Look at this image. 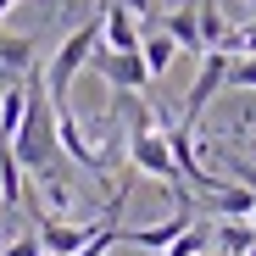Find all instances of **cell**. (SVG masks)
<instances>
[{"label": "cell", "mask_w": 256, "mask_h": 256, "mask_svg": "<svg viewBox=\"0 0 256 256\" xmlns=\"http://www.w3.org/2000/svg\"><path fill=\"white\" fill-rule=\"evenodd\" d=\"M12 6H17V0H0V17H6V12H12Z\"/></svg>", "instance_id": "16"}, {"label": "cell", "mask_w": 256, "mask_h": 256, "mask_svg": "<svg viewBox=\"0 0 256 256\" xmlns=\"http://www.w3.org/2000/svg\"><path fill=\"white\" fill-rule=\"evenodd\" d=\"M140 50H145V67H150V78H162L167 67H173V56H178V39L162 28V34H145V39H140Z\"/></svg>", "instance_id": "9"}, {"label": "cell", "mask_w": 256, "mask_h": 256, "mask_svg": "<svg viewBox=\"0 0 256 256\" xmlns=\"http://www.w3.org/2000/svg\"><path fill=\"white\" fill-rule=\"evenodd\" d=\"M90 62L100 67V78L112 84V90H145V84H156L150 67H145V50H112L106 39H100Z\"/></svg>", "instance_id": "3"}, {"label": "cell", "mask_w": 256, "mask_h": 256, "mask_svg": "<svg viewBox=\"0 0 256 256\" xmlns=\"http://www.w3.org/2000/svg\"><path fill=\"white\" fill-rule=\"evenodd\" d=\"M228 50H200V72H195V84H190V95H184V112H178V122L184 128H195L200 117H206V106H212V95L218 90H228Z\"/></svg>", "instance_id": "2"}, {"label": "cell", "mask_w": 256, "mask_h": 256, "mask_svg": "<svg viewBox=\"0 0 256 256\" xmlns=\"http://www.w3.org/2000/svg\"><path fill=\"white\" fill-rule=\"evenodd\" d=\"M206 200L218 206L223 218H250V200H256V190H245V184H228V178H223V184L212 190Z\"/></svg>", "instance_id": "10"}, {"label": "cell", "mask_w": 256, "mask_h": 256, "mask_svg": "<svg viewBox=\"0 0 256 256\" xmlns=\"http://www.w3.org/2000/svg\"><path fill=\"white\" fill-rule=\"evenodd\" d=\"M228 90H256V50H240L228 62Z\"/></svg>", "instance_id": "13"}, {"label": "cell", "mask_w": 256, "mask_h": 256, "mask_svg": "<svg viewBox=\"0 0 256 256\" xmlns=\"http://www.w3.org/2000/svg\"><path fill=\"white\" fill-rule=\"evenodd\" d=\"M95 45H100V17H90L84 28H72L67 39H62V50L50 56V67H45V84H50V100H67L72 95V78H78V67L95 56Z\"/></svg>", "instance_id": "1"}, {"label": "cell", "mask_w": 256, "mask_h": 256, "mask_svg": "<svg viewBox=\"0 0 256 256\" xmlns=\"http://www.w3.org/2000/svg\"><path fill=\"white\" fill-rule=\"evenodd\" d=\"M195 17H200V39H206V50H218L223 45V34H228V17L218 0H195Z\"/></svg>", "instance_id": "11"}, {"label": "cell", "mask_w": 256, "mask_h": 256, "mask_svg": "<svg viewBox=\"0 0 256 256\" xmlns=\"http://www.w3.org/2000/svg\"><path fill=\"white\" fill-rule=\"evenodd\" d=\"M22 112H28V78L12 84V90H0V140H12L22 128Z\"/></svg>", "instance_id": "8"}, {"label": "cell", "mask_w": 256, "mask_h": 256, "mask_svg": "<svg viewBox=\"0 0 256 256\" xmlns=\"http://www.w3.org/2000/svg\"><path fill=\"white\" fill-rule=\"evenodd\" d=\"M122 6L134 12V17H150V6H156V0H122Z\"/></svg>", "instance_id": "15"}, {"label": "cell", "mask_w": 256, "mask_h": 256, "mask_svg": "<svg viewBox=\"0 0 256 256\" xmlns=\"http://www.w3.org/2000/svg\"><path fill=\"white\" fill-rule=\"evenodd\" d=\"M218 245H223V256H245V250L256 245V223H245V218H228V223L218 228Z\"/></svg>", "instance_id": "12"}, {"label": "cell", "mask_w": 256, "mask_h": 256, "mask_svg": "<svg viewBox=\"0 0 256 256\" xmlns=\"http://www.w3.org/2000/svg\"><path fill=\"white\" fill-rule=\"evenodd\" d=\"M167 34H173V39H178V50H190V56H200V50H206V39H200V17H195V0H190L184 12L167 17Z\"/></svg>", "instance_id": "7"}, {"label": "cell", "mask_w": 256, "mask_h": 256, "mask_svg": "<svg viewBox=\"0 0 256 256\" xmlns=\"http://www.w3.org/2000/svg\"><path fill=\"white\" fill-rule=\"evenodd\" d=\"M0 206H6V212L28 206V167L17 162L12 140H0Z\"/></svg>", "instance_id": "5"}, {"label": "cell", "mask_w": 256, "mask_h": 256, "mask_svg": "<svg viewBox=\"0 0 256 256\" xmlns=\"http://www.w3.org/2000/svg\"><path fill=\"white\" fill-rule=\"evenodd\" d=\"M34 50H39V39H28V34H0V72H28V67H34Z\"/></svg>", "instance_id": "6"}, {"label": "cell", "mask_w": 256, "mask_h": 256, "mask_svg": "<svg viewBox=\"0 0 256 256\" xmlns=\"http://www.w3.org/2000/svg\"><path fill=\"white\" fill-rule=\"evenodd\" d=\"M39 256H62V250H39Z\"/></svg>", "instance_id": "17"}, {"label": "cell", "mask_w": 256, "mask_h": 256, "mask_svg": "<svg viewBox=\"0 0 256 256\" xmlns=\"http://www.w3.org/2000/svg\"><path fill=\"white\" fill-rule=\"evenodd\" d=\"M190 223H195V212L173 206V218H162V223H150V228H122V240H128V245H140V250H167Z\"/></svg>", "instance_id": "4"}, {"label": "cell", "mask_w": 256, "mask_h": 256, "mask_svg": "<svg viewBox=\"0 0 256 256\" xmlns=\"http://www.w3.org/2000/svg\"><path fill=\"white\" fill-rule=\"evenodd\" d=\"M45 245H39V234L28 228V234H6V245H0V256H39Z\"/></svg>", "instance_id": "14"}, {"label": "cell", "mask_w": 256, "mask_h": 256, "mask_svg": "<svg viewBox=\"0 0 256 256\" xmlns=\"http://www.w3.org/2000/svg\"><path fill=\"white\" fill-rule=\"evenodd\" d=\"M245 256H256V245H250V250H245Z\"/></svg>", "instance_id": "18"}]
</instances>
